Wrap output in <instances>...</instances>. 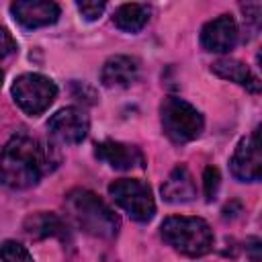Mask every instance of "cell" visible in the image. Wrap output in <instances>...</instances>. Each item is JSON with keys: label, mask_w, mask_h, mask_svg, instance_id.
I'll return each mask as SVG.
<instances>
[{"label": "cell", "mask_w": 262, "mask_h": 262, "mask_svg": "<svg viewBox=\"0 0 262 262\" xmlns=\"http://www.w3.org/2000/svg\"><path fill=\"white\" fill-rule=\"evenodd\" d=\"M55 162L57 158H53L49 145L27 133H16L0 151V182L14 190L31 188Z\"/></svg>", "instance_id": "1"}, {"label": "cell", "mask_w": 262, "mask_h": 262, "mask_svg": "<svg viewBox=\"0 0 262 262\" xmlns=\"http://www.w3.org/2000/svg\"><path fill=\"white\" fill-rule=\"evenodd\" d=\"M66 209L70 219L88 235L111 239L119 233L121 221L115 211L86 188H74L66 194Z\"/></svg>", "instance_id": "2"}, {"label": "cell", "mask_w": 262, "mask_h": 262, "mask_svg": "<svg viewBox=\"0 0 262 262\" xmlns=\"http://www.w3.org/2000/svg\"><path fill=\"white\" fill-rule=\"evenodd\" d=\"M160 233L170 248L190 258L209 254L215 242L209 223L201 217H180V215L168 217L162 221Z\"/></svg>", "instance_id": "3"}, {"label": "cell", "mask_w": 262, "mask_h": 262, "mask_svg": "<svg viewBox=\"0 0 262 262\" xmlns=\"http://www.w3.org/2000/svg\"><path fill=\"white\" fill-rule=\"evenodd\" d=\"M162 127L174 143H186L203 133V115L186 100L168 96L162 102Z\"/></svg>", "instance_id": "4"}, {"label": "cell", "mask_w": 262, "mask_h": 262, "mask_svg": "<svg viewBox=\"0 0 262 262\" xmlns=\"http://www.w3.org/2000/svg\"><path fill=\"white\" fill-rule=\"evenodd\" d=\"M14 102L31 117L45 113L57 96V86L43 74H23L12 82Z\"/></svg>", "instance_id": "5"}, {"label": "cell", "mask_w": 262, "mask_h": 262, "mask_svg": "<svg viewBox=\"0 0 262 262\" xmlns=\"http://www.w3.org/2000/svg\"><path fill=\"white\" fill-rule=\"evenodd\" d=\"M108 192L115 203L127 211V215L139 223L151 221L156 215V203L151 196V188L137 178H119L108 184Z\"/></svg>", "instance_id": "6"}, {"label": "cell", "mask_w": 262, "mask_h": 262, "mask_svg": "<svg viewBox=\"0 0 262 262\" xmlns=\"http://www.w3.org/2000/svg\"><path fill=\"white\" fill-rule=\"evenodd\" d=\"M88 129H90V121H88L86 113L76 106L59 108L47 121V131H49L51 139H55L57 143H63V145H76V143L84 141V137L88 135Z\"/></svg>", "instance_id": "7"}, {"label": "cell", "mask_w": 262, "mask_h": 262, "mask_svg": "<svg viewBox=\"0 0 262 262\" xmlns=\"http://www.w3.org/2000/svg\"><path fill=\"white\" fill-rule=\"evenodd\" d=\"M231 174L242 182H256L262 176V154H260V131H252L248 137L239 139L231 160Z\"/></svg>", "instance_id": "8"}, {"label": "cell", "mask_w": 262, "mask_h": 262, "mask_svg": "<svg viewBox=\"0 0 262 262\" xmlns=\"http://www.w3.org/2000/svg\"><path fill=\"white\" fill-rule=\"evenodd\" d=\"M10 12L25 29H39L53 25L59 16V6L47 0H18L10 4Z\"/></svg>", "instance_id": "9"}, {"label": "cell", "mask_w": 262, "mask_h": 262, "mask_svg": "<svg viewBox=\"0 0 262 262\" xmlns=\"http://www.w3.org/2000/svg\"><path fill=\"white\" fill-rule=\"evenodd\" d=\"M201 43L207 51L227 53L237 43V25L231 14H221L209 20L201 31Z\"/></svg>", "instance_id": "10"}, {"label": "cell", "mask_w": 262, "mask_h": 262, "mask_svg": "<svg viewBox=\"0 0 262 262\" xmlns=\"http://www.w3.org/2000/svg\"><path fill=\"white\" fill-rule=\"evenodd\" d=\"M94 156L108 164L115 170H133V168H143L145 166V158L141 154L139 147L135 145H127L121 141H100L96 143Z\"/></svg>", "instance_id": "11"}, {"label": "cell", "mask_w": 262, "mask_h": 262, "mask_svg": "<svg viewBox=\"0 0 262 262\" xmlns=\"http://www.w3.org/2000/svg\"><path fill=\"white\" fill-rule=\"evenodd\" d=\"M139 76L137 59L129 55H113L104 61L100 70V82L106 88H125L131 86Z\"/></svg>", "instance_id": "12"}, {"label": "cell", "mask_w": 262, "mask_h": 262, "mask_svg": "<svg viewBox=\"0 0 262 262\" xmlns=\"http://www.w3.org/2000/svg\"><path fill=\"white\" fill-rule=\"evenodd\" d=\"M162 196L168 203H188L196 196L194 180L186 166H176L162 184Z\"/></svg>", "instance_id": "13"}, {"label": "cell", "mask_w": 262, "mask_h": 262, "mask_svg": "<svg viewBox=\"0 0 262 262\" xmlns=\"http://www.w3.org/2000/svg\"><path fill=\"white\" fill-rule=\"evenodd\" d=\"M211 70L219 76V78H223V80H229V82H235V84H239V86H244L246 90H250V92H260V82H258V78L250 72V68L246 66V63H242L239 59H231V57H223V59H217L213 66H211Z\"/></svg>", "instance_id": "14"}, {"label": "cell", "mask_w": 262, "mask_h": 262, "mask_svg": "<svg viewBox=\"0 0 262 262\" xmlns=\"http://www.w3.org/2000/svg\"><path fill=\"white\" fill-rule=\"evenodd\" d=\"M149 18V6L147 4H139V2H131V4H121L115 14H113V23L117 29L125 31V33H137L145 27Z\"/></svg>", "instance_id": "15"}, {"label": "cell", "mask_w": 262, "mask_h": 262, "mask_svg": "<svg viewBox=\"0 0 262 262\" xmlns=\"http://www.w3.org/2000/svg\"><path fill=\"white\" fill-rule=\"evenodd\" d=\"M25 233L43 239V237H53V235H63L66 233V223L53 215V213H33L25 219Z\"/></svg>", "instance_id": "16"}, {"label": "cell", "mask_w": 262, "mask_h": 262, "mask_svg": "<svg viewBox=\"0 0 262 262\" xmlns=\"http://www.w3.org/2000/svg\"><path fill=\"white\" fill-rule=\"evenodd\" d=\"M0 260L2 262H33V256L23 244L14 239H6L0 244Z\"/></svg>", "instance_id": "17"}, {"label": "cell", "mask_w": 262, "mask_h": 262, "mask_svg": "<svg viewBox=\"0 0 262 262\" xmlns=\"http://www.w3.org/2000/svg\"><path fill=\"white\" fill-rule=\"evenodd\" d=\"M219 182H221L219 170H217L215 166H207V168H205V174H203V186H205V196H207V201H213V199L217 196Z\"/></svg>", "instance_id": "18"}, {"label": "cell", "mask_w": 262, "mask_h": 262, "mask_svg": "<svg viewBox=\"0 0 262 262\" xmlns=\"http://www.w3.org/2000/svg\"><path fill=\"white\" fill-rule=\"evenodd\" d=\"M106 4L104 2H78V10L86 20H94L104 12Z\"/></svg>", "instance_id": "19"}, {"label": "cell", "mask_w": 262, "mask_h": 262, "mask_svg": "<svg viewBox=\"0 0 262 262\" xmlns=\"http://www.w3.org/2000/svg\"><path fill=\"white\" fill-rule=\"evenodd\" d=\"M14 51H16V41L12 39V35L4 27H0V59L14 53Z\"/></svg>", "instance_id": "20"}, {"label": "cell", "mask_w": 262, "mask_h": 262, "mask_svg": "<svg viewBox=\"0 0 262 262\" xmlns=\"http://www.w3.org/2000/svg\"><path fill=\"white\" fill-rule=\"evenodd\" d=\"M248 250H250V256H252V262H260V256H258V250H260V239L258 237H252L248 242Z\"/></svg>", "instance_id": "21"}, {"label": "cell", "mask_w": 262, "mask_h": 262, "mask_svg": "<svg viewBox=\"0 0 262 262\" xmlns=\"http://www.w3.org/2000/svg\"><path fill=\"white\" fill-rule=\"evenodd\" d=\"M2 78H4V74H2V70H0V84H2Z\"/></svg>", "instance_id": "22"}]
</instances>
